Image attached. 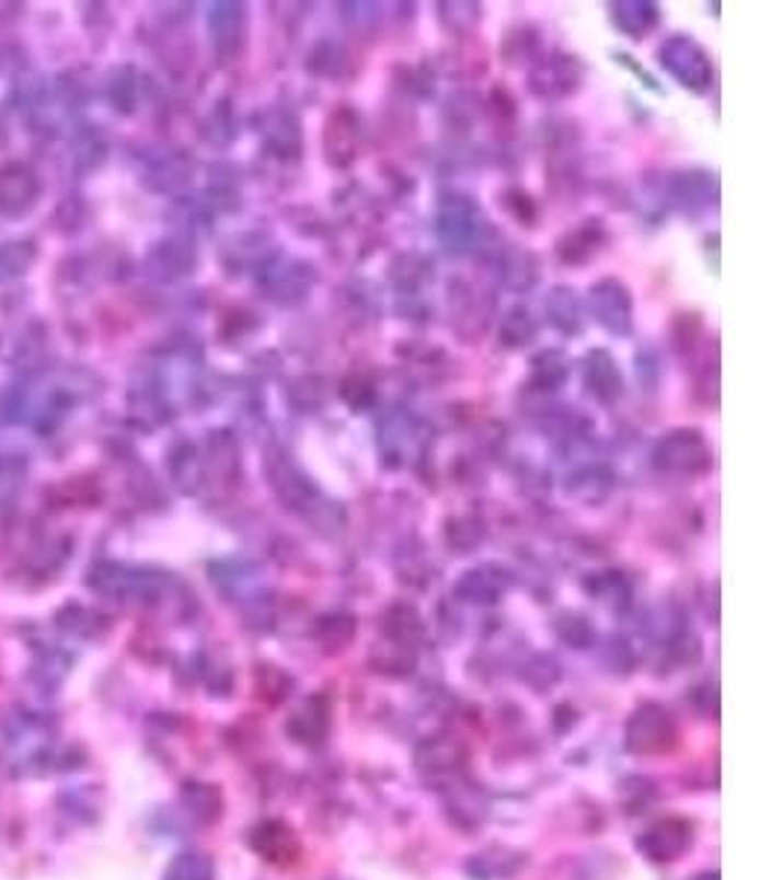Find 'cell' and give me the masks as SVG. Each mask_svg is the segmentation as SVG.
<instances>
[{
    "instance_id": "6da1fadb",
    "label": "cell",
    "mask_w": 783,
    "mask_h": 880,
    "mask_svg": "<svg viewBox=\"0 0 783 880\" xmlns=\"http://www.w3.org/2000/svg\"><path fill=\"white\" fill-rule=\"evenodd\" d=\"M678 743V725L664 705L646 702L625 725V749L634 754H666Z\"/></svg>"
},
{
    "instance_id": "7a4b0ae2",
    "label": "cell",
    "mask_w": 783,
    "mask_h": 880,
    "mask_svg": "<svg viewBox=\"0 0 783 880\" xmlns=\"http://www.w3.org/2000/svg\"><path fill=\"white\" fill-rule=\"evenodd\" d=\"M692 825L687 819L669 817L655 822L637 836V852L652 862H672L690 852Z\"/></svg>"
},
{
    "instance_id": "3957f363",
    "label": "cell",
    "mask_w": 783,
    "mask_h": 880,
    "mask_svg": "<svg viewBox=\"0 0 783 880\" xmlns=\"http://www.w3.org/2000/svg\"><path fill=\"white\" fill-rule=\"evenodd\" d=\"M414 763H417L419 775H426V778H456L458 772L464 769L467 752L464 745L452 737H428L417 745Z\"/></svg>"
},
{
    "instance_id": "277c9868",
    "label": "cell",
    "mask_w": 783,
    "mask_h": 880,
    "mask_svg": "<svg viewBox=\"0 0 783 880\" xmlns=\"http://www.w3.org/2000/svg\"><path fill=\"white\" fill-rule=\"evenodd\" d=\"M250 848L262 860L274 862V866H291L302 852L300 836L293 834L291 825H285L279 819H267L262 825H255L253 834H250Z\"/></svg>"
},
{
    "instance_id": "5b68a950",
    "label": "cell",
    "mask_w": 783,
    "mask_h": 880,
    "mask_svg": "<svg viewBox=\"0 0 783 880\" xmlns=\"http://www.w3.org/2000/svg\"><path fill=\"white\" fill-rule=\"evenodd\" d=\"M329 728H332V710L323 696L306 698L288 719V733L300 745H320L329 737Z\"/></svg>"
},
{
    "instance_id": "8992f818",
    "label": "cell",
    "mask_w": 783,
    "mask_h": 880,
    "mask_svg": "<svg viewBox=\"0 0 783 880\" xmlns=\"http://www.w3.org/2000/svg\"><path fill=\"white\" fill-rule=\"evenodd\" d=\"M183 804L200 822H215L223 813V796L215 784H185Z\"/></svg>"
},
{
    "instance_id": "52a82bcc",
    "label": "cell",
    "mask_w": 783,
    "mask_h": 880,
    "mask_svg": "<svg viewBox=\"0 0 783 880\" xmlns=\"http://www.w3.org/2000/svg\"><path fill=\"white\" fill-rule=\"evenodd\" d=\"M164 880H215V862L200 852L176 854L164 869Z\"/></svg>"
},
{
    "instance_id": "ba28073f",
    "label": "cell",
    "mask_w": 783,
    "mask_h": 880,
    "mask_svg": "<svg viewBox=\"0 0 783 880\" xmlns=\"http://www.w3.org/2000/svg\"><path fill=\"white\" fill-rule=\"evenodd\" d=\"M470 581H479V578H475V572H470ZM475 593H479V587H475ZM475 593H470V597L475 599ZM473 599H470V602H473ZM479 602H491V599H487V593H484V584H482V599H479Z\"/></svg>"
},
{
    "instance_id": "9c48e42d",
    "label": "cell",
    "mask_w": 783,
    "mask_h": 880,
    "mask_svg": "<svg viewBox=\"0 0 783 880\" xmlns=\"http://www.w3.org/2000/svg\"><path fill=\"white\" fill-rule=\"evenodd\" d=\"M692 880H719V871H702L699 878H692Z\"/></svg>"
}]
</instances>
